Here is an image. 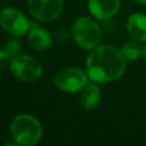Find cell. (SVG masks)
<instances>
[{"label": "cell", "instance_id": "cell-1", "mask_svg": "<svg viewBox=\"0 0 146 146\" xmlns=\"http://www.w3.org/2000/svg\"><path fill=\"white\" fill-rule=\"evenodd\" d=\"M127 67V59L121 49L112 44H100L90 50L86 59V72L89 80L107 83L121 78Z\"/></svg>", "mask_w": 146, "mask_h": 146}, {"label": "cell", "instance_id": "cell-2", "mask_svg": "<svg viewBox=\"0 0 146 146\" xmlns=\"http://www.w3.org/2000/svg\"><path fill=\"white\" fill-rule=\"evenodd\" d=\"M10 136L16 145L33 146L42 137L41 123L31 114H18L10 123Z\"/></svg>", "mask_w": 146, "mask_h": 146}, {"label": "cell", "instance_id": "cell-3", "mask_svg": "<svg viewBox=\"0 0 146 146\" xmlns=\"http://www.w3.org/2000/svg\"><path fill=\"white\" fill-rule=\"evenodd\" d=\"M71 33L75 43L84 50H92L99 46L102 40V30L99 25L88 16L76 18L72 24Z\"/></svg>", "mask_w": 146, "mask_h": 146}, {"label": "cell", "instance_id": "cell-4", "mask_svg": "<svg viewBox=\"0 0 146 146\" xmlns=\"http://www.w3.org/2000/svg\"><path fill=\"white\" fill-rule=\"evenodd\" d=\"M11 74L24 82H35L42 75V66L34 57L21 54L9 62Z\"/></svg>", "mask_w": 146, "mask_h": 146}, {"label": "cell", "instance_id": "cell-5", "mask_svg": "<svg viewBox=\"0 0 146 146\" xmlns=\"http://www.w3.org/2000/svg\"><path fill=\"white\" fill-rule=\"evenodd\" d=\"M89 76L87 72L82 71L78 67H65L60 70L55 79V86L67 94H75L80 92L87 84H88Z\"/></svg>", "mask_w": 146, "mask_h": 146}, {"label": "cell", "instance_id": "cell-6", "mask_svg": "<svg viewBox=\"0 0 146 146\" xmlns=\"http://www.w3.org/2000/svg\"><path fill=\"white\" fill-rule=\"evenodd\" d=\"M0 26L7 34L22 38L27 34L31 23L21 10L14 7H5L0 11Z\"/></svg>", "mask_w": 146, "mask_h": 146}, {"label": "cell", "instance_id": "cell-7", "mask_svg": "<svg viewBox=\"0 0 146 146\" xmlns=\"http://www.w3.org/2000/svg\"><path fill=\"white\" fill-rule=\"evenodd\" d=\"M64 8V0H29L27 9L39 22H51L59 17Z\"/></svg>", "mask_w": 146, "mask_h": 146}, {"label": "cell", "instance_id": "cell-8", "mask_svg": "<svg viewBox=\"0 0 146 146\" xmlns=\"http://www.w3.org/2000/svg\"><path fill=\"white\" fill-rule=\"evenodd\" d=\"M120 5V0H88V10L92 17L107 21L116 15Z\"/></svg>", "mask_w": 146, "mask_h": 146}, {"label": "cell", "instance_id": "cell-9", "mask_svg": "<svg viewBox=\"0 0 146 146\" xmlns=\"http://www.w3.org/2000/svg\"><path fill=\"white\" fill-rule=\"evenodd\" d=\"M27 41L30 46L38 51H46L52 44V39L49 32L38 24H31L27 32Z\"/></svg>", "mask_w": 146, "mask_h": 146}, {"label": "cell", "instance_id": "cell-10", "mask_svg": "<svg viewBox=\"0 0 146 146\" xmlns=\"http://www.w3.org/2000/svg\"><path fill=\"white\" fill-rule=\"evenodd\" d=\"M102 98V92L96 82H88V84L80 91V106L84 111H92L95 110Z\"/></svg>", "mask_w": 146, "mask_h": 146}, {"label": "cell", "instance_id": "cell-11", "mask_svg": "<svg viewBox=\"0 0 146 146\" xmlns=\"http://www.w3.org/2000/svg\"><path fill=\"white\" fill-rule=\"evenodd\" d=\"M127 32L132 40L145 42L146 41V16L140 13H135L128 17Z\"/></svg>", "mask_w": 146, "mask_h": 146}, {"label": "cell", "instance_id": "cell-12", "mask_svg": "<svg viewBox=\"0 0 146 146\" xmlns=\"http://www.w3.org/2000/svg\"><path fill=\"white\" fill-rule=\"evenodd\" d=\"M121 51L123 54V56L125 57L127 60H130V62H133V60H137L138 58H140L144 52H145V47L141 46V42L139 41H128L125 43H123L122 48H121Z\"/></svg>", "mask_w": 146, "mask_h": 146}, {"label": "cell", "instance_id": "cell-13", "mask_svg": "<svg viewBox=\"0 0 146 146\" xmlns=\"http://www.w3.org/2000/svg\"><path fill=\"white\" fill-rule=\"evenodd\" d=\"M3 50L6 51V54L8 55V57L11 59L18 55L22 54V44L17 39H10L6 42Z\"/></svg>", "mask_w": 146, "mask_h": 146}, {"label": "cell", "instance_id": "cell-14", "mask_svg": "<svg viewBox=\"0 0 146 146\" xmlns=\"http://www.w3.org/2000/svg\"><path fill=\"white\" fill-rule=\"evenodd\" d=\"M10 58L8 57V55L6 54L5 50H1L0 49V72L3 71L7 66H9V60Z\"/></svg>", "mask_w": 146, "mask_h": 146}, {"label": "cell", "instance_id": "cell-15", "mask_svg": "<svg viewBox=\"0 0 146 146\" xmlns=\"http://www.w3.org/2000/svg\"><path fill=\"white\" fill-rule=\"evenodd\" d=\"M137 3H140V5H146V0H135Z\"/></svg>", "mask_w": 146, "mask_h": 146}, {"label": "cell", "instance_id": "cell-16", "mask_svg": "<svg viewBox=\"0 0 146 146\" xmlns=\"http://www.w3.org/2000/svg\"><path fill=\"white\" fill-rule=\"evenodd\" d=\"M144 56H145V62H146V46H145V52H144Z\"/></svg>", "mask_w": 146, "mask_h": 146}]
</instances>
